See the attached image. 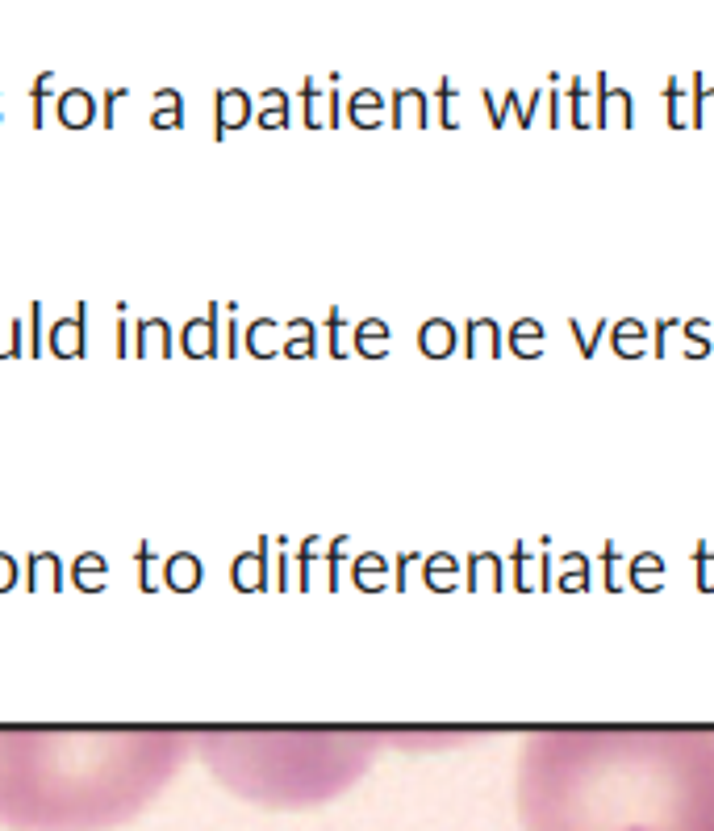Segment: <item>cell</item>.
I'll return each instance as SVG.
<instances>
[{
  "mask_svg": "<svg viewBox=\"0 0 714 831\" xmlns=\"http://www.w3.org/2000/svg\"><path fill=\"white\" fill-rule=\"evenodd\" d=\"M527 831H714V735H564L522 769Z\"/></svg>",
  "mask_w": 714,
  "mask_h": 831,
  "instance_id": "1",
  "label": "cell"
},
{
  "mask_svg": "<svg viewBox=\"0 0 714 831\" xmlns=\"http://www.w3.org/2000/svg\"><path fill=\"white\" fill-rule=\"evenodd\" d=\"M88 109H92V101L84 97V92H67V97H63V117H67V122H84Z\"/></svg>",
  "mask_w": 714,
  "mask_h": 831,
  "instance_id": "2",
  "label": "cell"
}]
</instances>
